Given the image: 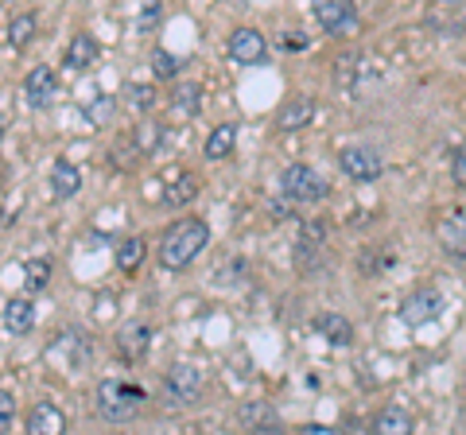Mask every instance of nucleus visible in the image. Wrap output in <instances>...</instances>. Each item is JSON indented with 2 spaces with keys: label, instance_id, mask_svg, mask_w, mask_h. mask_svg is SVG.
<instances>
[{
  "label": "nucleus",
  "instance_id": "28",
  "mask_svg": "<svg viewBox=\"0 0 466 435\" xmlns=\"http://www.w3.org/2000/svg\"><path fill=\"white\" fill-rule=\"evenodd\" d=\"M125 90H128V101H133L137 109H152V101H156V90H152V86H137V82H128Z\"/></svg>",
  "mask_w": 466,
  "mask_h": 435
},
{
  "label": "nucleus",
  "instance_id": "14",
  "mask_svg": "<svg viewBox=\"0 0 466 435\" xmlns=\"http://www.w3.org/2000/svg\"><path fill=\"white\" fill-rule=\"evenodd\" d=\"M440 308H443V299L435 296V292H420V296H412L400 308V319H404L408 327H420V323H428V319L440 315Z\"/></svg>",
  "mask_w": 466,
  "mask_h": 435
},
{
  "label": "nucleus",
  "instance_id": "24",
  "mask_svg": "<svg viewBox=\"0 0 466 435\" xmlns=\"http://www.w3.org/2000/svg\"><path fill=\"white\" fill-rule=\"evenodd\" d=\"M32 39H35V16H32V12H24V16H16L8 24V43L16 51H24Z\"/></svg>",
  "mask_w": 466,
  "mask_h": 435
},
{
  "label": "nucleus",
  "instance_id": "9",
  "mask_svg": "<svg viewBox=\"0 0 466 435\" xmlns=\"http://www.w3.org/2000/svg\"><path fill=\"white\" fill-rule=\"evenodd\" d=\"M32 327H35V303L24 299V296H12L5 303V330L24 339V335H32Z\"/></svg>",
  "mask_w": 466,
  "mask_h": 435
},
{
  "label": "nucleus",
  "instance_id": "19",
  "mask_svg": "<svg viewBox=\"0 0 466 435\" xmlns=\"http://www.w3.org/2000/svg\"><path fill=\"white\" fill-rule=\"evenodd\" d=\"M233 144H238V125L233 121H226V125H218L214 133L207 137V159H226L229 152H233Z\"/></svg>",
  "mask_w": 466,
  "mask_h": 435
},
{
  "label": "nucleus",
  "instance_id": "22",
  "mask_svg": "<svg viewBox=\"0 0 466 435\" xmlns=\"http://www.w3.org/2000/svg\"><path fill=\"white\" fill-rule=\"evenodd\" d=\"M319 335H323L327 342H334V346H350L354 342V327L346 323L342 315H319Z\"/></svg>",
  "mask_w": 466,
  "mask_h": 435
},
{
  "label": "nucleus",
  "instance_id": "12",
  "mask_svg": "<svg viewBox=\"0 0 466 435\" xmlns=\"http://www.w3.org/2000/svg\"><path fill=\"white\" fill-rule=\"evenodd\" d=\"M311 117H315V101L299 94V97H288L280 106V113H276V125H280L284 133H291V128L311 125Z\"/></svg>",
  "mask_w": 466,
  "mask_h": 435
},
{
  "label": "nucleus",
  "instance_id": "21",
  "mask_svg": "<svg viewBox=\"0 0 466 435\" xmlns=\"http://www.w3.org/2000/svg\"><path fill=\"white\" fill-rule=\"evenodd\" d=\"M195 195H198V176H191V171H183V176L175 179V183H167L164 202H167L171 210H183V207H187V202H191Z\"/></svg>",
  "mask_w": 466,
  "mask_h": 435
},
{
  "label": "nucleus",
  "instance_id": "11",
  "mask_svg": "<svg viewBox=\"0 0 466 435\" xmlns=\"http://www.w3.org/2000/svg\"><path fill=\"white\" fill-rule=\"evenodd\" d=\"M238 428L245 431H265V428H280V416L268 400H249L238 409Z\"/></svg>",
  "mask_w": 466,
  "mask_h": 435
},
{
  "label": "nucleus",
  "instance_id": "31",
  "mask_svg": "<svg viewBox=\"0 0 466 435\" xmlns=\"http://www.w3.org/2000/svg\"><path fill=\"white\" fill-rule=\"evenodd\" d=\"M156 16H159V5H148V12L140 16V27H144V32H148V27L156 24Z\"/></svg>",
  "mask_w": 466,
  "mask_h": 435
},
{
  "label": "nucleus",
  "instance_id": "17",
  "mask_svg": "<svg viewBox=\"0 0 466 435\" xmlns=\"http://www.w3.org/2000/svg\"><path fill=\"white\" fill-rule=\"evenodd\" d=\"M171 109L179 113V117H195V113L202 109V86L179 82V86L171 90Z\"/></svg>",
  "mask_w": 466,
  "mask_h": 435
},
{
  "label": "nucleus",
  "instance_id": "8",
  "mask_svg": "<svg viewBox=\"0 0 466 435\" xmlns=\"http://www.w3.org/2000/svg\"><path fill=\"white\" fill-rule=\"evenodd\" d=\"M24 97L32 109H47L55 101V70L51 66H35L32 75L24 78Z\"/></svg>",
  "mask_w": 466,
  "mask_h": 435
},
{
  "label": "nucleus",
  "instance_id": "6",
  "mask_svg": "<svg viewBox=\"0 0 466 435\" xmlns=\"http://www.w3.org/2000/svg\"><path fill=\"white\" fill-rule=\"evenodd\" d=\"M339 167H342L354 183H373V179H381L385 159L377 156L373 148H342V152H339Z\"/></svg>",
  "mask_w": 466,
  "mask_h": 435
},
{
  "label": "nucleus",
  "instance_id": "25",
  "mask_svg": "<svg viewBox=\"0 0 466 435\" xmlns=\"http://www.w3.org/2000/svg\"><path fill=\"white\" fill-rule=\"evenodd\" d=\"M24 280H27V288H32V292H43V288H47V280H51V260H47V257L27 260V265H24Z\"/></svg>",
  "mask_w": 466,
  "mask_h": 435
},
{
  "label": "nucleus",
  "instance_id": "29",
  "mask_svg": "<svg viewBox=\"0 0 466 435\" xmlns=\"http://www.w3.org/2000/svg\"><path fill=\"white\" fill-rule=\"evenodd\" d=\"M12 420H16V397L0 389V431H8Z\"/></svg>",
  "mask_w": 466,
  "mask_h": 435
},
{
  "label": "nucleus",
  "instance_id": "20",
  "mask_svg": "<svg viewBox=\"0 0 466 435\" xmlns=\"http://www.w3.org/2000/svg\"><path fill=\"white\" fill-rule=\"evenodd\" d=\"M94 59H97V43H94V35H75L70 39V47H66V66L70 70H86V66H94Z\"/></svg>",
  "mask_w": 466,
  "mask_h": 435
},
{
  "label": "nucleus",
  "instance_id": "16",
  "mask_svg": "<svg viewBox=\"0 0 466 435\" xmlns=\"http://www.w3.org/2000/svg\"><path fill=\"white\" fill-rule=\"evenodd\" d=\"M82 191V171L75 164H66V159H58L51 167V195L55 198H75Z\"/></svg>",
  "mask_w": 466,
  "mask_h": 435
},
{
  "label": "nucleus",
  "instance_id": "26",
  "mask_svg": "<svg viewBox=\"0 0 466 435\" xmlns=\"http://www.w3.org/2000/svg\"><path fill=\"white\" fill-rule=\"evenodd\" d=\"M152 75H156L159 82H171L175 75H179V59H175L167 47H156V51H152Z\"/></svg>",
  "mask_w": 466,
  "mask_h": 435
},
{
  "label": "nucleus",
  "instance_id": "7",
  "mask_svg": "<svg viewBox=\"0 0 466 435\" xmlns=\"http://www.w3.org/2000/svg\"><path fill=\"white\" fill-rule=\"evenodd\" d=\"M229 59L241 63V66H260V63L268 59L265 35H260L257 27H238V32L229 35Z\"/></svg>",
  "mask_w": 466,
  "mask_h": 435
},
{
  "label": "nucleus",
  "instance_id": "30",
  "mask_svg": "<svg viewBox=\"0 0 466 435\" xmlns=\"http://www.w3.org/2000/svg\"><path fill=\"white\" fill-rule=\"evenodd\" d=\"M451 176H455L459 187H466V144L455 152V159H451Z\"/></svg>",
  "mask_w": 466,
  "mask_h": 435
},
{
  "label": "nucleus",
  "instance_id": "23",
  "mask_svg": "<svg viewBox=\"0 0 466 435\" xmlns=\"http://www.w3.org/2000/svg\"><path fill=\"white\" fill-rule=\"evenodd\" d=\"M373 431H385V435H408V431H412V416H408L404 409H385V412H377Z\"/></svg>",
  "mask_w": 466,
  "mask_h": 435
},
{
  "label": "nucleus",
  "instance_id": "3",
  "mask_svg": "<svg viewBox=\"0 0 466 435\" xmlns=\"http://www.w3.org/2000/svg\"><path fill=\"white\" fill-rule=\"evenodd\" d=\"M280 191L288 202H323L330 195V183L308 164H288L280 176Z\"/></svg>",
  "mask_w": 466,
  "mask_h": 435
},
{
  "label": "nucleus",
  "instance_id": "2",
  "mask_svg": "<svg viewBox=\"0 0 466 435\" xmlns=\"http://www.w3.org/2000/svg\"><path fill=\"white\" fill-rule=\"evenodd\" d=\"M144 404V389L133 385V381H101L97 385V412L101 420H109V424H125V420H133Z\"/></svg>",
  "mask_w": 466,
  "mask_h": 435
},
{
  "label": "nucleus",
  "instance_id": "13",
  "mask_svg": "<svg viewBox=\"0 0 466 435\" xmlns=\"http://www.w3.org/2000/svg\"><path fill=\"white\" fill-rule=\"evenodd\" d=\"M435 238H440L443 249H466V214L447 210L435 222Z\"/></svg>",
  "mask_w": 466,
  "mask_h": 435
},
{
  "label": "nucleus",
  "instance_id": "5",
  "mask_svg": "<svg viewBox=\"0 0 466 435\" xmlns=\"http://www.w3.org/2000/svg\"><path fill=\"white\" fill-rule=\"evenodd\" d=\"M311 12H315V20L334 35H346V32H354L358 27L354 0H311Z\"/></svg>",
  "mask_w": 466,
  "mask_h": 435
},
{
  "label": "nucleus",
  "instance_id": "1",
  "mask_svg": "<svg viewBox=\"0 0 466 435\" xmlns=\"http://www.w3.org/2000/svg\"><path fill=\"white\" fill-rule=\"evenodd\" d=\"M207 241H210V226L202 222V218H183V222H175L164 234V241H159V265L167 272H183L207 249Z\"/></svg>",
  "mask_w": 466,
  "mask_h": 435
},
{
  "label": "nucleus",
  "instance_id": "27",
  "mask_svg": "<svg viewBox=\"0 0 466 435\" xmlns=\"http://www.w3.org/2000/svg\"><path fill=\"white\" fill-rule=\"evenodd\" d=\"M113 109H116V106H113V97H97L94 106L86 109V121H90V125H106V121L113 117Z\"/></svg>",
  "mask_w": 466,
  "mask_h": 435
},
{
  "label": "nucleus",
  "instance_id": "4",
  "mask_svg": "<svg viewBox=\"0 0 466 435\" xmlns=\"http://www.w3.org/2000/svg\"><path fill=\"white\" fill-rule=\"evenodd\" d=\"M198 397H202V369L187 366V361L171 366V373L164 377V400H167V409H183V404H195Z\"/></svg>",
  "mask_w": 466,
  "mask_h": 435
},
{
  "label": "nucleus",
  "instance_id": "10",
  "mask_svg": "<svg viewBox=\"0 0 466 435\" xmlns=\"http://www.w3.org/2000/svg\"><path fill=\"white\" fill-rule=\"evenodd\" d=\"M27 431L32 435H58V431H66V416L58 404L51 400H39L32 412H27Z\"/></svg>",
  "mask_w": 466,
  "mask_h": 435
},
{
  "label": "nucleus",
  "instance_id": "18",
  "mask_svg": "<svg viewBox=\"0 0 466 435\" xmlns=\"http://www.w3.org/2000/svg\"><path fill=\"white\" fill-rule=\"evenodd\" d=\"M144 257H148V241L144 238H125L121 245H116V268H121L125 277L144 265Z\"/></svg>",
  "mask_w": 466,
  "mask_h": 435
},
{
  "label": "nucleus",
  "instance_id": "15",
  "mask_svg": "<svg viewBox=\"0 0 466 435\" xmlns=\"http://www.w3.org/2000/svg\"><path fill=\"white\" fill-rule=\"evenodd\" d=\"M148 342H152L148 323H128V327H121V335H116V350H121L128 361H137L144 350H148Z\"/></svg>",
  "mask_w": 466,
  "mask_h": 435
}]
</instances>
